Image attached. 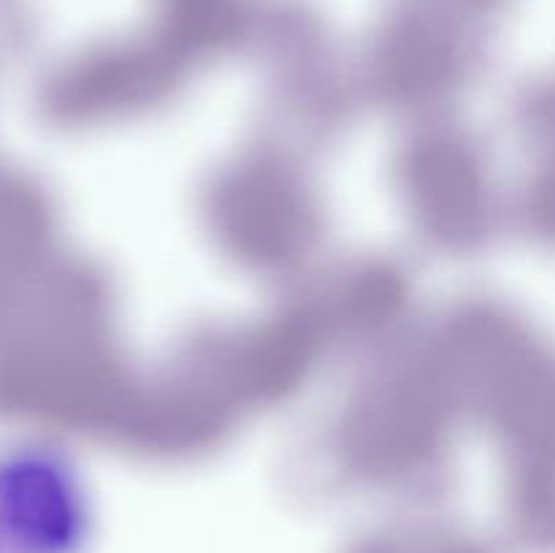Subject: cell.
<instances>
[{
  "label": "cell",
  "instance_id": "6da1fadb",
  "mask_svg": "<svg viewBox=\"0 0 555 553\" xmlns=\"http://www.w3.org/2000/svg\"><path fill=\"white\" fill-rule=\"evenodd\" d=\"M85 510L68 466L43 450L0 459V553H70Z\"/></svg>",
  "mask_w": 555,
  "mask_h": 553
}]
</instances>
